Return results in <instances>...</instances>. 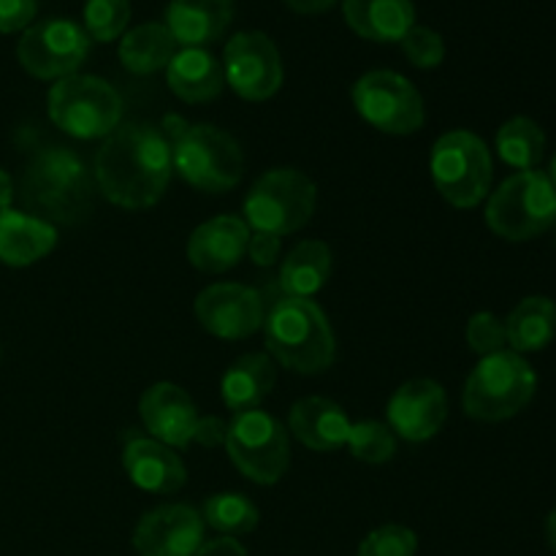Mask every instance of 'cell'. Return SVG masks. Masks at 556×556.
<instances>
[{
	"label": "cell",
	"mask_w": 556,
	"mask_h": 556,
	"mask_svg": "<svg viewBox=\"0 0 556 556\" xmlns=\"http://www.w3.org/2000/svg\"><path fill=\"white\" fill-rule=\"evenodd\" d=\"M172 141L157 125L125 123L96 152V188L123 210L155 206L172 182Z\"/></svg>",
	"instance_id": "6da1fadb"
},
{
	"label": "cell",
	"mask_w": 556,
	"mask_h": 556,
	"mask_svg": "<svg viewBox=\"0 0 556 556\" xmlns=\"http://www.w3.org/2000/svg\"><path fill=\"white\" fill-rule=\"evenodd\" d=\"M20 201L22 212L49 226H76L96 204V177L68 147H43L22 172Z\"/></svg>",
	"instance_id": "7a4b0ae2"
},
{
	"label": "cell",
	"mask_w": 556,
	"mask_h": 556,
	"mask_svg": "<svg viewBox=\"0 0 556 556\" xmlns=\"http://www.w3.org/2000/svg\"><path fill=\"white\" fill-rule=\"evenodd\" d=\"M261 329L271 362L291 372L320 375L334 364V331L313 299H271Z\"/></svg>",
	"instance_id": "3957f363"
},
{
	"label": "cell",
	"mask_w": 556,
	"mask_h": 556,
	"mask_svg": "<svg viewBox=\"0 0 556 556\" xmlns=\"http://www.w3.org/2000/svg\"><path fill=\"white\" fill-rule=\"evenodd\" d=\"M538 389V375L525 356L500 351L483 356L465 383L462 405L476 421H505L525 410Z\"/></svg>",
	"instance_id": "277c9868"
},
{
	"label": "cell",
	"mask_w": 556,
	"mask_h": 556,
	"mask_svg": "<svg viewBox=\"0 0 556 556\" xmlns=\"http://www.w3.org/2000/svg\"><path fill=\"white\" fill-rule=\"evenodd\" d=\"M174 172L201 193L220 195L239 185L244 155L239 141L217 125H185L172 139Z\"/></svg>",
	"instance_id": "5b68a950"
},
{
	"label": "cell",
	"mask_w": 556,
	"mask_h": 556,
	"mask_svg": "<svg viewBox=\"0 0 556 556\" xmlns=\"http://www.w3.org/2000/svg\"><path fill=\"white\" fill-rule=\"evenodd\" d=\"M318 204V188L313 179L299 168H269L253 182L244 195V223L253 231L286 233L307 226Z\"/></svg>",
	"instance_id": "8992f818"
},
{
	"label": "cell",
	"mask_w": 556,
	"mask_h": 556,
	"mask_svg": "<svg viewBox=\"0 0 556 556\" xmlns=\"http://www.w3.org/2000/svg\"><path fill=\"white\" fill-rule=\"evenodd\" d=\"M438 193L456 210H472L492 190V152L481 136L470 130H448L432 147L429 161Z\"/></svg>",
	"instance_id": "52a82bcc"
},
{
	"label": "cell",
	"mask_w": 556,
	"mask_h": 556,
	"mask_svg": "<svg viewBox=\"0 0 556 556\" xmlns=\"http://www.w3.org/2000/svg\"><path fill=\"white\" fill-rule=\"evenodd\" d=\"M49 119L74 139H106L123 125V98L98 76L74 74L58 79L47 98Z\"/></svg>",
	"instance_id": "ba28073f"
},
{
	"label": "cell",
	"mask_w": 556,
	"mask_h": 556,
	"mask_svg": "<svg viewBox=\"0 0 556 556\" xmlns=\"http://www.w3.org/2000/svg\"><path fill=\"white\" fill-rule=\"evenodd\" d=\"M556 223V188L548 174L519 172L505 179L486 204V226L508 242H527Z\"/></svg>",
	"instance_id": "9c48e42d"
},
{
	"label": "cell",
	"mask_w": 556,
	"mask_h": 556,
	"mask_svg": "<svg viewBox=\"0 0 556 556\" xmlns=\"http://www.w3.org/2000/svg\"><path fill=\"white\" fill-rule=\"evenodd\" d=\"M226 454L248 481L271 486L291 465V440L271 413L244 410L233 416L226 434Z\"/></svg>",
	"instance_id": "30bf717a"
},
{
	"label": "cell",
	"mask_w": 556,
	"mask_h": 556,
	"mask_svg": "<svg viewBox=\"0 0 556 556\" xmlns=\"http://www.w3.org/2000/svg\"><path fill=\"white\" fill-rule=\"evenodd\" d=\"M353 106L364 123L389 136H410L424 128L421 92L396 71H369L353 85Z\"/></svg>",
	"instance_id": "8fae6325"
},
{
	"label": "cell",
	"mask_w": 556,
	"mask_h": 556,
	"mask_svg": "<svg viewBox=\"0 0 556 556\" xmlns=\"http://www.w3.org/2000/svg\"><path fill=\"white\" fill-rule=\"evenodd\" d=\"M90 36L71 20H43L22 30L16 60L36 79H65L90 54Z\"/></svg>",
	"instance_id": "7c38bea8"
},
{
	"label": "cell",
	"mask_w": 556,
	"mask_h": 556,
	"mask_svg": "<svg viewBox=\"0 0 556 556\" xmlns=\"http://www.w3.org/2000/svg\"><path fill=\"white\" fill-rule=\"evenodd\" d=\"M226 85L244 101H269L282 87V58L277 43L261 30L237 33L223 54Z\"/></svg>",
	"instance_id": "4fadbf2b"
},
{
	"label": "cell",
	"mask_w": 556,
	"mask_h": 556,
	"mask_svg": "<svg viewBox=\"0 0 556 556\" xmlns=\"http://www.w3.org/2000/svg\"><path fill=\"white\" fill-rule=\"evenodd\" d=\"M201 329L217 340H248L264 326L266 304L255 288L242 282H215L195 296Z\"/></svg>",
	"instance_id": "5bb4252c"
},
{
	"label": "cell",
	"mask_w": 556,
	"mask_h": 556,
	"mask_svg": "<svg viewBox=\"0 0 556 556\" xmlns=\"http://www.w3.org/2000/svg\"><path fill=\"white\" fill-rule=\"evenodd\" d=\"M206 525L193 505L172 503L141 516L134 532L139 556H195L204 546Z\"/></svg>",
	"instance_id": "9a60e30c"
},
{
	"label": "cell",
	"mask_w": 556,
	"mask_h": 556,
	"mask_svg": "<svg viewBox=\"0 0 556 556\" xmlns=\"http://www.w3.org/2000/svg\"><path fill=\"white\" fill-rule=\"evenodd\" d=\"M391 432L407 443H427L448 418V396L438 380L416 378L402 383L386 407Z\"/></svg>",
	"instance_id": "2e32d148"
},
{
	"label": "cell",
	"mask_w": 556,
	"mask_h": 556,
	"mask_svg": "<svg viewBox=\"0 0 556 556\" xmlns=\"http://www.w3.org/2000/svg\"><path fill=\"white\" fill-rule=\"evenodd\" d=\"M139 416L152 440L174 451H182L193 443L195 424L201 418L195 402L177 383L150 386L139 400Z\"/></svg>",
	"instance_id": "e0dca14e"
},
{
	"label": "cell",
	"mask_w": 556,
	"mask_h": 556,
	"mask_svg": "<svg viewBox=\"0 0 556 556\" xmlns=\"http://www.w3.org/2000/svg\"><path fill=\"white\" fill-rule=\"evenodd\" d=\"M123 467L130 481L150 494H174L188 481V470L179 454L157 440L147 438L139 429L123 434Z\"/></svg>",
	"instance_id": "ac0fdd59"
},
{
	"label": "cell",
	"mask_w": 556,
	"mask_h": 556,
	"mask_svg": "<svg viewBox=\"0 0 556 556\" xmlns=\"http://www.w3.org/2000/svg\"><path fill=\"white\" fill-rule=\"evenodd\" d=\"M250 228L242 217L220 215L201 223L188 239V261L206 275H223L248 255Z\"/></svg>",
	"instance_id": "d6986e66"
},
{
	"label": "cell",
	"mask_w": 556,
	"mask_h": 556,
	"mask_svg": "<svg viewBox=\"0 0 556 556\" xmlns=\"http://www.w3.org/2000/svg\"><path fill=\"white\" fill-rule=\"evenodd\" d=\"M351 427L348 413L326 396H304L291 407V416H288V429L293 438L304 448L318 451V454H334L345 448Z\"/></svg>",
	"instance_id": "ffe728a7"
},
{
	"label": "cell",
	"mask_w": 556,
	"mask_h": 556,
	"mask_svg": "<svg viewBox=\"0 0 556 556\" xmlns=\"http://www.w3.org/2000/svg\"><path fill=\"white\" fill-rule=\"evenodd\" d=\"M231 20L233 0H172L166 9L168 33L182 49L220 41Z\"/></svg>",
	"instance_id": "44dd1931"
},
{
	"label": "cell",
	"mask_w": 556,
	"mask_h": 556,
	"mask_svg": "<svg viewBox=\"0 0 556 556\" xmlns=\"http://www.w3.org/2000/svg\"><path fill=\"white\" fill-rule=\"evenodd\" d=\"M342 14L356 36L375 43H400L416 25L413 0H342Z\"/></svg>",
	"instance_id": "7402d4cb"
},
{
	"label": "cell",
	"mask_w": 556,
	"mask_h": 556,
	"mask_svg": "<svg viewBox=\"0 0 556 556\" xmlns=\"http://www.w3.org/2000/svg\"><path fill=\"white\" fill-rule=\"evenodd\" d=\"M58 244V228L22 210L0 212V261L5 266H30L47 258Z\"/></svg>",
	"instance_id": "603a6c76"
},
{
	"label": "cell",
	"mask_w": 556,
	"mask_h": 556,
	"mask_svg": "<svg viewBox=\"0 0 556 556\" xmlns=\"http://www.w3.org/2000/svg\"><path fill=\"white\" fill-rule=\"evenodd\" d=\"M166 81L174 96L185 103L215 101L226 87L223 63L210 49H179L166 68Z\"/></svg>",
	"instance_id": "cb8c5ba5"
},
{
	"label": "cell",
	"mask_w": 556,
	"mask_h": 556,
	"mask_svg": "<svg viewBox=\"0 0 556 556\" xmlns=\"http://www.w3.org/2000/svg\"><path fill=\"white\" fill-rule=\"evenodd\" d=\"M277 383V367L269 353H244L231 367L226 369L220 380L223 405L237 416V413L255 410L261 402L271 394Z\"/></svg>",
	"instance_id": "d4e9b609"
},
{
	"label": "cell",
	"mask_w": 556,
	"mask_h": 556,
	"mask_svg": "<svg viewBox=\"0 0 556 556\" xmlns=\"http://www.w3.org/2000/svg\"><path fill=\"white\" fill-rule=\"evenodd\" d=\"M331 277V250L320 239H304L291 250L280 266V291L282 296L313 299L324 291Z\"/></svg>",
	"instance_id": "484cf974"
},
{
	"label": "cell",
	"mask_w": 556,
	"mask_h": 556,
	"mask_svg": "<svg viewBox=\"0 0 556 556\" xmlns=\"http://www.w3.org/2000/svg\"><path fill=\"white\" fill-rule=\"evenodd\" d=\"M505 334L514 353H538L556 337V304L546 296H527L505 320Z\"/></svg>",
	"instance_id": "4316f807"
},
{
	"label": "cell",
	"mask_w": 556,
	"mask_h": 556,
	"mask_svg": "<svg viewBox=\"0 0 556 556\" xmlns=\"http://www.w3.org/2000/svg\"><path fill=\"white\" fill-rule=\"evenodd\" d=\"M119 63L136 76L155 74L168 68L172 58L177 54V41L163 22H147L134 27L119 38Z\"/></svg>",
	"instance_id": "83f0119b"
},
{
	"label": "cell",
	"mask_w": 556,
	"mask_h": 556,
	"mask_svg": "<svg viewBox=\"0 0 556 556\" xmlns=\"http://www.w3.org/2000/svg\"><path fill=\"white\" fill-rule=\"evenodd\" d=\"M497 155L519 172H532L546 155V134L530 117H514L497 130Z\"/></svg>",
	"instance_id": "f1b7e54d"
},
{
	"label": "cell",
	"mask_w": 556,
	"mask_h": 556,
	"mask_svg": "<svg viewBox=\"0 0 556 556\" xmlns=\"http://www.w3.org/2000/svg\"><path fill=\"white\" fill-rule=\"evenodd\" d=\"M201 519L206 527L220 532L223 538H239L248 535L258 527V508L248 494L239 492H220L206 497L204 508H201Z\"/></svg>",
	"instance_id": "f546056e"
},
{
	"label": "cell",
	"mask_w": 556,
	"mask_h": 556,
	"mask_svg": "<svg viewBox=\"0 0 556 556\" xmlns=\"http://www.w3.org/2000/svg\"><path fill=\"white\" fill-rule=\"evenodd\" d=\"M348 448L364 465H386L396 454V434L380 421H358L351 427Z\"/></svg>",
	"instance_id": "4dcf8cb0"
},
{
	"label": "cell",
	"mask_w": 556,
	"mask_h": 556,
	"mask_svg": "<svg viewBox=\"0 0 556 556\" xmlns=\"http://www.w3.org/2000/svg\"><path fill=\"white\" fill-rule=\"evenodd\" d=\"M130 22V0H87L85 3V33L90 41H117L125 36Z\"/></svg>",
	"instance_id": "1f68e13d"
},
{
	"label": "cell",
	"mask_w": 556,
	"mask_h": 556,
	"mask_svg": "<svg viewBox=\"0 0 556 556\" xmlns=\"http://www.w3.org/2000/svg\"><path fill=\"white\" fill-rule=\"evenodd\" d=\"M418 538L410 527L386 525L369 532L356 556H416Z\"/></svg>",
	"instance_id": "d6a6232c"
},
{
	"label": "cell",
	"mask_w": 556,
	"mask_h": 556,
	"mask_svg": "<svg viewBox=\"0 0 556 556\" xmlns=\"http://www.w3.org/2000/svg\"><path fill=\"white\" fill-rule=\"evenodd\" d=\"M402 52L416 68H438L445 58V41L432 27L413 25L410 33L400 41Z\"/></svg>",
	"instance_id": "836d02e7"
},
{
	"label": "cell",
	"mask_w": 556,
	"mask_h": 556,
	"mask_svg": "<svg viewBox=\"0 0 556 556\" xmlns=\"http://www.w3.org/2000/svg\"><path fill=\"white\" fill-rule=\"evenodd\" d=\"M467 345L481 358L505 351L508 345L505 320H500L494 313H476L467 320Z\"/></svg>",
	"instance_id": "e575fe53"
},
{
	"label": "cell",
	"mask_w": 556,
	"mask_h": 556,
	"mask_svg": "<svg viewBox=\"0 0 556 556\" xmlns=\"http://www.w3.org/2000/svg\"><path fill=\"white\" fill-rule=\"evenodd\" d=\"M36 0H0V33L27 30L36 20Z\"/></svg>",
	"instance_id": "d590c367"
},
{
	"label": "cell",
	"mask_w": 556,
	"mask_h": 556,
	"mask_svg": "<svg viewBox=\"0 0 556 556\" xmlns=\"http://www.w3.org/2000/svg\"><path fill=\"white\" fill-rule=\"evenodd\" d=\"M280 237L266 231H250L248 242V255L255 266H275L277 258H280Z\"/></svg>",
	"instance_id": "8d00e7d4"
},
{
	"label": "cell",
	"mask_w": 556,
	"mask_h": 556,
	"mask_svg": "<svg viewBox=\"0 0 556 556\" xmlns=\"http://www.w3.org/2000/svg\"><path fill=\"white\" fill-rule=\"evenodd\" d=\"M226 434H228L226 421H220L217 416H204L199 418V424H195L193 443L204 445V448H220V445H226Z\"/></svg>",
	"instance_id": "74e56055"
},
{
	"label": "cell",
	"mask_w": 556,
	"mask_h": 556,
	"mask_svg": "<svg viewBox=\"0 0 556 556\" xmlns=\"http://www.w3.org/2000/svg\"><path fill=\"white\" fill-rule=\"evenodd\" d=\"M195 556H248V552L237 538H217V541H206Z\"/></svg>",
	"instance_id": "f35d334b"
},
{
	"label": "cell",
	"mask_w": 556,
	"mask_h": 556,
	"mask_svg": "<svg viewBox=\"0 0 556 556\" xmlns=\"http://www.w3.org/2000/svg\"><path fill=\"white\" fill-rule=\"evenodd\" d=\"M334 3L337 0H286V5H291L299 14H324Z\"/></svg>",
	"instance_id": "ab89813d"
},
{
	"label": "cell",
	"mask_w": 556,
	"mask_h": 556,
	"mask_svg": "<svg viewBox=\"0 0 556 556\" xmlns=\"http://www.w3.org/2000/svg\"><path fill=\"white\" fill-rule=\"evenodd\" d=\"M14 199H16L14 179H11V174L5 172V168H0V212L11 210Z\"/></svg>",
	"instance_id": "60d3db41"
},
{
	"label": "cell",
	"mask_w": 556,
	"mask_h": 556,
	"mask_svg": "<svg viewBox=\"0 0 556 556\" xmlns=\"http://www.w3.org/2000/svg\"><path fill=\"white\" fill-rule=\"evenodd\" d=\"M546 538H548V546H552V552L556 554V508L546 519Z\"/></svg>",
	"instance_id": "b9f144b4"
},
{
	"label": "cell",
	"mask_w": 556,
	"mask_h": 556,
	"mask_svg": "<svg viewBox=\"0 0 556 556\" xmlns=\"http://www.w3.org/2000/svg\"><path fill=\"white\" fill-rule=\"evenodd\" d=\"M548 179H552V185L556 188V155L552 157V166H548Z\"/></svg>",
	"instance_id": "7bdbcfd3"
}]
</instances>
